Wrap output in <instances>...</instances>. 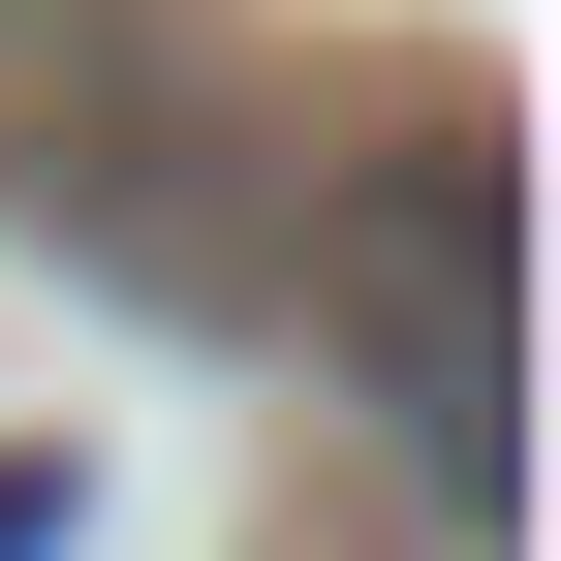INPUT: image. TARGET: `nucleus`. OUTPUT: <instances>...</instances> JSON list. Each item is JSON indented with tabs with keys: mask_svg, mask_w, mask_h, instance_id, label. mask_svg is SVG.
<instances>
[{
	"mask_svg": "<svg viewBox=\"0 0 561 561\" xmlns=\"http://www.w3.org/2000/svg\"><path fill=\"white\" fill-rule=\"evenodd\" d=\"M343 312H375V405H405V468H437V530H500L530 500V405H500V125H405L375 157Z\"/></svg>",
	"mask_w": 561,
	"mask_h": 561,
	"instance_id": "1",
	"label": "nucleus"
}]
</instances>
